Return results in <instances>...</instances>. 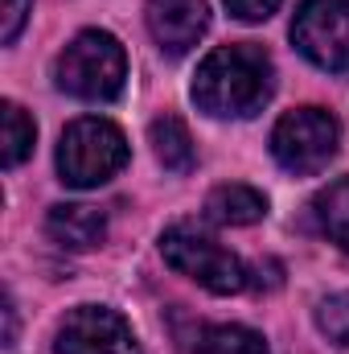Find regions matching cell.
<instances>
[{
  "label": "cell",
  "instance_id": "6",
  "mask_svg": "<svg viewBox=\"0 0 349 354\" xmlns=\"http://www.w3.org/2000/svg\"><path fill=\"white\" fill-rule=\"evenodd\" d=\"M296 50L321 71H349V0H304L292 17Z\"/></svg>",
  "mask_w": 349,
  "mask_h": 354
},
{
  "label": "cell",
  "instance_id": "17",
  "mask_svg": "<svg viewBox=\"0 0 349 354\" xmlns=\"http://www.w3.org/2000/svg\"><path fill=\"white\" fill-rule=\"evenodd\" d=\"M29 8H33V0H4V25H0L4 46H8V41H17L21 25L29 21Z\"/></svg>",
  "mask_w": 349,
  "mask_h": 354
},
{
  "label": "cell",
  "instance_id": "2",
  "mask_svg": "<svg viewBox=\"0 0 349 354\" xmlns=\"http://www.w3.org/2000/svg\"><path fill=\"white\" fill-rule=\"evenodd\" d=\"M58 87L87 103H107L123 91L128 79V54L115 33L107 29H83L54 62Z\"/></svg>",
  "mask_w": 349,
  "mask_h": 354
},
{
  "label": "cell",
  "instance_id": "13",
  "mask_svg": "<svg viewBox=\"0 0 349 354\" xmlns=\"http://www.w3.org/2000/svg\"><path fill=\"white\" fill-rule=\"evenodd\" d=\"M0 120H4V140H0V165L4 169H17L29 153H33V140H37V124L17 107V103H4L0 107Z\"/></svg>",
  "mask_w": 349,
  "mask_h": 354
},
{
  "label": "cell",
  "instance_id": "14",
  "mask_svg": "<svg viewBox=\"0 0 349 354\" xmlns=\"http://www.w3.org/2000/svg\"><path fill=\"white\" fill-rule=\"evenodd\" d=\"M193 354H267V342L247 326H206Z\"/></svg>",
  "mask_w": 349,
  "mask_h": 354
},
{
  "label": "cell",
  "instance_id": "5",
  "mask_svg": "<svg viewBox=\"0 0 349 354\" xmlns=\"http://www.w3.org/2000/svg\"><path fill=\"white\" fill-rule=\"evenodd\" d=\"M337 149H341V124L325 107H296L279 115V124L271 128V157L279 161V169L296 177L329 169Z\"/></svg>",
  "mask_w": 349,
  "mask_h": 354
},
{
  "label": "cell",
  "instance_id": "16",
  "mask_svg": "<svg viewBox=\"0 0 349 354\" xmlns=\"http://www.w3.org/2000/svg\"><path fill=\"white\" fill-rule=\"evenodd\" d=\"M279 4H283V0H226L230 17H239V21H247V25H255V21H267V17H271Z\"/></svg>",
  "mask_w": 349,
  "mask_h": 354
},
{
  "label": "cell",
  "instance_id": "3",
  "mask_svg": "<svg viewBox=\"0 0 349 354\" xmlns=\"http://www.w3.org/2000/svg\"><path fill=\"white\" fill-rule=\"evenodd\" d=\"M161 256L173 272L189 276L193 284H201L214 297H230V292H243L251 284L243 260L193 223H173L161 235Z\"/></svg>",
  "mask_w": 349,
  "mask_h": 354
},
{
  "label": "cell",
  "instance_id": "18",
  "mask_svg": "<svg viewBox=\"0 0 349 354\" xmlns=\"http://www.w3.org/2000/svg\"><path fill=\"white\" fill-rule=\"evenodd\" d=\"M17 342V309H12V297H4V346Z\"/></svg>",
  "mask_w": 349,
  "mask_h": 354
},
{
  "label": "cell",
  "instance_id": "4",
  "mask_svg": "<svg viewBox=\"0 0 349 354\" xmlns=\"http://www.w3.org/2000/svg\"><path fill=\"white\" fill-rule=\"evenodd\" d=\"M128 157H132L128 136L111 120H99V115L74 120L58 140V174L74 189H90V185L111 181L128 165Z\"/></svg>",
  "mask_w": 349,
  "mask_h": 354
},
{
  "label": "cell",
  "instance_id": "7",
  "mask_svg": "<svg viewBox=\"0 0 349 354\" xmlns=\"http://www.w3.org/2000/svg\"><path fill=\"white\" fill-rule=\"evenodd\" d=\"M58 354H144L132 326L107 305H79L58 326Z\"/></svg>",
  "mask_w": 349,
  "mask_h": 354
},
{
  "label": "cell",
  "instance_id": "9",
  "mask_svg": "<svg viewBox=\"0 0 349 354\" xmlns=\"http://www.w3.org/2000/svg\"><path fill=\"white\" fill-rule=\"evenodd\" d=\"M46 231L54 243L70 248V252H87L99 248L103 235H107V214L99 206H83V202H62V206H50L46 214Z\"/></svg>",
  "mask_w": 349,
  "mask_h": 354
},
{
  "label": "cell",
  "instance_id": "8",
  "mask_svg": "<svg viewBox=\"0 0 349 354\" xmlns=\"http://www.w3.org/2000/svg\"><path fill=\"white\" fill-rule=\"evenodd\" d=\"M144 17H148V33L157 37V46L173 58L189 54L210 29V4L206 0H148Z\"/></svg>",
  "mask_w": 349,
  "mask_h": 354
},
{
  "label": "cell",
  "instance_id": "11",
  "mask_svg": "<svg viewBox=\"0 0 349 354\" xmlns=\"http://www.w3.org/2000/svg\"><path fill=\"white\" fill-rule=\"evenodd\" d=\"M148 140H152L157 161H161L169 174H189V169H193V161H197V153H193V136H189V128H185L177 115H161V120H152Z\"/></svg>",
  "mask_w": 349,
  "mask_h": 354
},
{
  "label": "cell",
  "instance_id": "1",
  "mask_svg": "<svg viewBox=\"0 0 349 354\" xmlns=\"http://www.w3.org/2000/svg\"><path fill=\"white\" fill-rule=\"evenodd\" d=\"M275 91V66L255 41L218 46L193 75V103L218 120H247Z\"/></svg>",
  "mask_w": 349,
  "mask_h": 354
},
{
  "label": "cell",
  "instance_id": "15",
  "mask_svg": "<svg viewBox=\"0 0 349 354\" xmlns=\"http://www.w3.org/2000/svg\"><path fill=\"white\" fill-rule=\"evenodd\" d=\"M317 326L329 342L349 346V292H329L317 301Z\"/></svg>",
  "mask_w": 349,
  "mask_h": 354
},
{
  "label": "cell",
  "instance_id": "12",
  "mask_svg": "<svg viewBox=\"0 0 349 354\" xmlns=\"http://www.w3.org/2000/svg\"><path fill=\"white\" fill-rule=\"evenodd\" d=\"M312 214H317V227L329 235V243L349 252V177H337L312 198Z\"/></svg>",
  "mask_w": 349,
  "mask_h": 354
},
{
  "label": "cell",
  "instance_id": "10",
  "mask_svg": "<svg viewBox=\"0 0 349 354\" xmlns=\"http://www.w3.org/2000/svg\"><path fill=\"white\" fill-rule=\"evenodd\" d=\"M206 214L214 223H222V227H251L267 214V198L255 185H243V181L214 185L210 198H206Z\"/></svg>",
  "mask_w": 349,
  "mask_h": 354
}]
</instances>
